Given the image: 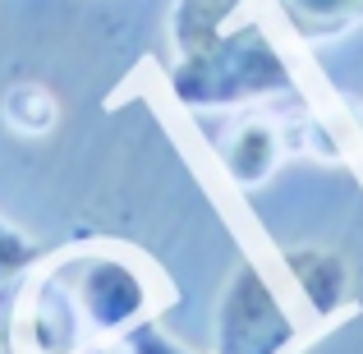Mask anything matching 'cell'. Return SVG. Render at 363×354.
Masks as SVG:
<instances>
[]
</instances>
